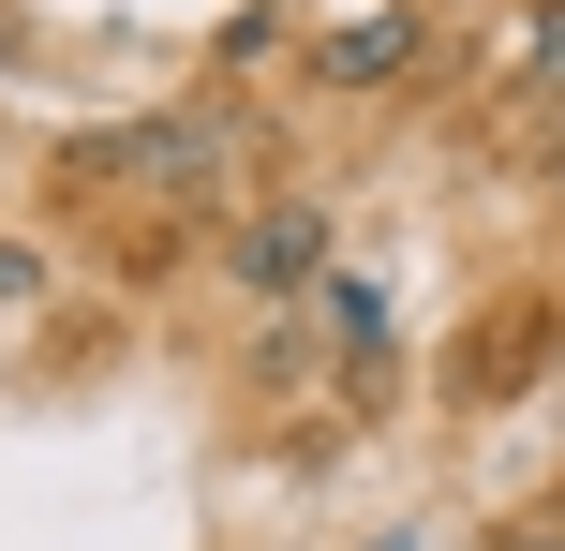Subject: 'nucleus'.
Masks as SVG:
<instances>
[{
  "mask_svg": "<svg viewBox=\"0 0 565 551\" xmlns=\"http://www.w3.org/2000/svg\"><path fill=\"white\" fill-rule=\"evenodd\" d=\"M224 268H238V298H282V314H298V298L328 284V209H312V194L238 209V224H224Z\"/></svg>",
  "mask_w": 565,
  "mask_h": 551,
  "instance_id": "obj_2",
  "label": "nucleus"
},
{
  "mask_svg": "<svg viewBox=\"0 0 565 551\" xmlns=\"http://www.w3.org/2000/svg\"><path fill=\"white\" fill-rule=\"evenodd\" d=\"M521 89L565 105V0H521Z\"/></svg>",
  "mask_w": 565,
  "mask_h": 551,
  "instance_id": "obj_4",
  "label": "nucleus"
},
{
  "mask_svg": "<svg viewBox=\"0 0 565 551\" xmlns=\"http://www.w3.org/2000/svg\"><path fill=\"white\" fill-rule=\"evenodd\" d=\"M328 328H342V358H387V284H328Z\"/></svg>",
  "mask_w": 565,
  "mask_h": 551,
  "instance_id": "obj_5",
  "label": "nucleus"
},
{
  "mask_svg": "<svg viewBox=\"0 0 565 551\" xmlns=\"http://www.w3.org/2000/svg\"><path fill=\"white\" fill-rule=\"evenodd\" d=\"M417 60H431L417 0H358V15L312 45V89H328V105H372V89H417Z\"/></svg>",
  "mask_w": 565,
  "mask_h": 551,
  "instance_id": "obj_1",
  "label": "nucleus"
},
{
  "mask_svg": "<svg viewBox=\"0 0 565 551\" xmlns=\"http://www.w3.org/2000/svg\"><path fill=\"white\" fill-rule=\"evenodd\" d=\"M536 358H551V298H491L447 358V403H507V388H536Z\"/></svg>",
  "mask_w": 565,
  "mask_h": 551,
  "instance_id": "obj_3",
  "label": "nucleus"
},
{
  "mask_svg": "<svg viewBox=\"0 0 565 551\" xmlns=\"http://www.w3.org/2000/svg\"><path fill=\"white\" fill-rule=\"evenodd\" d=\"M15 298H45V254H30V239H0V314H15Z\"/></svg>",
  "mask_w": 565,
  "mask_h": 551,
  "instance_id": "obj_6",
  "label": "nucleus"
},
{
  "mask_svg": "<svg viewBox=\"0 0 565 551\" xmlns=\"http://www.w3.org/2000/svg\"><path fill=\"white\" fill-rule=\"evenodd\" d=\"M507 551H565V522H507Z\"/></svg>",
  "mask_w": 565,
  "mask_h": 551,
  "instance_id": "obj_7",
  "label": "nucleus"
},
{
  "mask_svg": "<svg viewBox=\"0 0 565 551\" xmlns=\"http://www.w3.org/2000/svg\"><path fill=\"white\" fill-rule=\"evenodd\" d=\"M372 551H417V537H372Z\"/></svg>",
  "mask_w": 565,
  "mask_h": 551,
  "instance_id": "obj_8",
  "label": "nucleus"
}]
</instances>
